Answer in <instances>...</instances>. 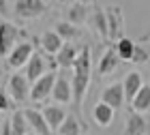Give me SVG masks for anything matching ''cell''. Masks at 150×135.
I'll return each mask as SVG.
<instances>
[{"label":"cell","instance_id":"1","mask_svg":"<svg viewBox=\"0 0 150 135\" xmlns=\"http://www.w3.org/2000/svg\"><path fill=\"white\" fill-rule=\"evenodd\" d=\"M32 56H35V43H32V39H30V41H22V43H17L13 47V52L4 58V64L13 71L26 69V64L30 62Z\"/></svg>","mask_w":150,"mask_h":135},{"label":"cell","instance_id":"2","mask_svg":"<svg viewBox=\"0 0 150 135\" xmlns=\"http://www.w3.org/2000/svg\"><path fill=\"white\" fill-rule=\"evenodd\" d=\"M56 79H58V71H50L41 79H37V82L32 84V88H30V101L32 103H45L47 99H52Z\"/></svg>","mask_w":150,"mask_h":135},{"label":"cell","instance_id":"3","mask_svg":"<svg viewBox=\"0 0 150 135\" xmlns=\"http://www.w3.org/2000/svg\"><path fill=\"white\" fill-rule=\"evenodd\" d=\"M13 13L19 19H39L47 13V2L45 0H15L13 2Z\"/></svg>","mask_w":150,"mask_h":135},{"label":"cell","instance_id":"4","mask_svg":"<svg viewBox=\"0 0 150 135\" xmlns=\"http://www.w3.org/2000/svg\"><path fill=\"white\" fill-rule=\"evenodd\" d=\"M30 88L32 84L28 82V77L24 73H13V75L6 79V92L13 97L15 103H24V101L30 99Z\"/></svg>","mask_w":150,"mask_h":135},{"label":"cell","instance_id":"5","mask_svg":"<svg viewBox=\"0 0 150 135\" xmlns=\"http://www.w3.org/2000/svg\"><path fill=\"white\" fill-rule=\"evenodd\" d=\"M26 32L22 28H17L15 24L6 22V19H2V47H0V54H2V58H6L9 54L13 52V47H15L19 41V37H24Z\"/></svg>","mask_w":150,"mask_h":135},{"label":"cell","instance_id":"6","mask_svg":"<svg viewBox=\"0 0 150 135\" xmlns=\"http://www.w3.org/2000/svg\"><path fill=\"white\" fill-rule=\"evenodd\" d=\"M150 133V122L144 114H137L133 110H129L127 118H125V129L122 135H148Z\"/></svg>","mask_w":150,"mask_h":135},{"label":"cell","instance_id":"7","mask_svg":"<svg viewBox=\"0 0 150 135\" xmlns=\"http://www.w3.org/2000/svg\"><path fill=\"white\" fill-rule=\"evenodd\" d=\"M107 11V24H110V41H118L122 39V30H125V15H122V6L118 4H110L105 6Z\"/></svg>","mask_w":150,"mask_h":135},{"label":"cell","instance_id":"8","mask_svg":"<svg viewBox=\"0 0 150 135\" xmlns=\"http://www.w3.org/2000/svg\"><path fill=\"white\" fill-rule=\"evenodd\" d=\"M99 101H103V103H107L110 107H114V110L118 112L120 107L127 103V94H125V86H122V82H114L110 86H105Z\"/></svg>","mask_w":150,"mask_h":135},{"label":"cell","instance_id":"9","mask_svg":"<svg viewBox=\"0 0 150 135\" xmlns=\"http://www.w3.org/2000/svg\"><path fill=\"white\" fill-rule=\"evenodd\" d=\"M52 99H54V103H58V105L73 103V84H71V79L64 77V73H58V79H56V86H54Z\"/></svg>","mask_w":150,"mask_h":135},{"label":"cell","instance_id":"10","mask_svg":"<svg viewBox=\"0 0 150 135\" xmlns=\"http://www.w3.org/2000/svg\"><path fill=\"white\" fill-rule=\"evenodd\" d=\"M118 64H120V56H118V52H116V47H107L103 52V56L99 58L97 73L101 77H107V75H112V73H116Z\"/></svg>","mask_w":150,"mask_h":135},{"label":"cell","instance_id":"11","mask_svg":"<svg viewBox=\"0 0 150 135\" xmlns=\"http://www.w3.org/2000/svg\"><path fill=\"white\" fill-rule=\"evenodd\" d=\"M26 114V120H28L30 129L39 133V135H52L54 131L50 129V124H47V120L43 116V110H35V107H28V110H24Z\"/></svg>","mask_w":150,"mask_h":135},{"label":"cell","instance_id":"12","mask_svg":"<svg viewBox=\"0 0 150 135\" xmlns=\"http://www.w3.org/2000/svg\"><path fill=\"white\" fill-rule=\"evenodd\" d=\"M45 73H50V71H47L45 56H43V54H37V52H35V56H32V58H30V62L26 64L24 75L28 77V82H30V84H35L37 79H41V77L45 75Z\"/></svg>","mask_w":150,"mask_h":135},{"label":"cell","instance_id":"13","mask_svg":"<svg viewBox=\"0 0 150 135\" xmlns=\"http://www.w3.org/2000/svg\"><path fill=\"white\" fill-rule=\"evenodd\" d=\"M62 47H64V39L56 30H45L43 32V37H41V49H43V54L56 58Z\"/></svg>","mask_w":150,"mask_h":135},{"label":"cell","instance_id":"14","mask_svg":"<svg viewBox=\"0 0 150 135\" xmlns=\"http://www.w3.org/2000/svg\"><path fill=\"white\" fill-rule=\"evenodd\" d=\"M122 86H125V94H127V103L131 105L133 99L137 97V92L144 88V77H142L139 71H129L125 79H122Z\"/></svg>","mask_w":150,"mask_h":135},{"label":"cell","instance_id":"15","mask_svg":"<svg viewBox=\"0 0 150 135\" xmlns=\"http://www.w3.org/2000/svg\"><path fill=\"white\" fill-rule=\"evenodd\" d=\"M116 118V110L114 107H110L107 103H103V101H99L97 105L92 107V122L101 127V129H107Z\"/></svg>","mask_w":150,"mask_h":135},{"label":"cell","instance_id":"16","mask_svg":"<svg viewBox=\"0 0 150 135\" xmlns=\"http://www.w3.org/2000/svg\"><path fill=\"white\" fill-rule=\"evenodd\" d=\"M90 15H92V11L88 9V4L73 2L69 9H67L64 19H67V22H71V24H75V26H84V24L90 22Z\"/></svg>","mask_w":150,"mask_h":135},{"label":"cell","instance_id":"17","mask_svg":"<svg viewBox=\"0 0 150 135\" xmlns=\"http://www.w3.org/2000/svg\"><path fill=\"white\" fill-rule=\"evenodd\" d=\"M79 52H81V47H77L75 43H64V47L56 56L58 69H73L75 62H77V58H79Z\"/></svg>","mask_w":150,"mask_h":135},{"label":"cell","instance_id":"18","mask_svg":"<svg viewBox=\"0 0 150 135\" xmlns=\"http://www.w3.org/2000/svg\"><path fill=\"white\" fill-rule=\"evenodd\" d=\"M90 28L97 32L101 39H110V24H107V11L97 6L92 9V15H90Z\"/></svg>","mask_w":150,"mask_h":135},{"label":"cell","instance_id":"19","mask_svg":"<svg viewBox=\"0 0 150 135\" xmlns=\"http://www.w3.org/2000/svg\"><path fill=\"white\" fill-rule=\"evenodd\" d=\"M43 116H45V120H47V124H50V129L58 133V129L62 127V122L67 120V116H69V114L64 112V107H62V105L54 103V105H45Z\"/></svg>","mask_w":150,"mask_h":135},{"label":"cell","instance_id":"20","mask_svg":"<svg viewBox=\"0 0 150 135\" xmlns=\"http://www.w3.org/2000/svg\"><path fill=\"white\" fill-rule=\"evenodd\" d=\"M88 131V124L84 120H79L77 114H69L62 127L58 129V135H84Z\"/></svg>","mask_w":150,"mask_h":135},{"label":"cell","instance_id":"21","mask_svg":"<svg viewBox=\"0 0 150 135\" xmlns=\"http://www.w3.org/2000/svg\"><path fill=\"white\" fill-rule=\"evenodd\" d=\"M54 30L64 39V43H73V41H77V39L81 37V28H79V26H75V24H71V22H67V19L56 22Z\"/></svg>","mask_w":150,"mask_h":135},{"label":"cell","instance_id":"22","mask_svg":"<svg viewBox=\"0 0 150 135\" xmlns=\"http://www.w3.org/2000/svg\"><path fill=\"white\" fill-rule=\"evenodd\" d=\"M129 110H133L137 114L150 112V84H144V88L137 92V97L133 99V103L129 105Z\"/></svg>","mask_w":150,"mask_h":135},{"label":"cell","instance_id":"23","mask_svg":"<svg viewBox=\"0 0 150 135\" xmlns=\"http://www.w3.org/2000/svg\"><path fill=\"white\" fill-rule=\"evenodd\" d=\"M116 52H118V56L120 60H133V54H135V47H137V43L133 41V39H129V37H122L116 41Z\"/></svg>","mask_w":150,"mask_h":135},{"label":"cell","instance_id":"24","mask_svg":"<svg viewBox=\"0 0 150 135\" xmlns=\"http://www.w3.org/2000/svg\"><path fill=\"white\" fill-rule=\"evenodd\" d=\"M11 127H13V135H28L32 129L28 124V120H26V114L24 112H13L11 116Z\"/></svg>","mask_w":150,"mask_h":135},{"label":"cell","instance_id":"25","mask_svg":"<svg viewBox=\"0 0 150 135\" xmlns=\"http://www.w3.org/2000/svg\"><path fill=\"white\" fill-rule=\"evenodd\" d=\"M0 112H2V114L15 112V101H13V97H11L6 90L0 92Z\"/></svg>","mask_w":150,"mask_h":135},{"label":"cell","instance_id":"26","mask_svg":"<svg viewBox=\"0 0 150 135\" xmlns=\"http://www.w3.org/2000/svg\"><path fill=\"white\" fill-rule=\"evenodd\" d=\"M148 60H150V52L146 49L144 45L137 43V47H135V54H133V62H135V64H144V62H148Z\"/></svg>","mask_w":150,"mask_h":135},{"label":"cell","instance_id":"27","mask_svg":"<svg viewBox=\"0 0 150 135\" xmlns=\"http://www.w3.org/2000/svg\"><path fill=\"white\" fill-rule=\"evenodd\" d=\"M0 135H13V127H11V118H2L0 122Z\"/></svg>","mask_w":150,"mask_h":135},{"label":"cell","instance_id":"28","mask_svg":"<svg viewBox=\"0 0 150 135\" xmlns=\"http://www.w3.org/2000/svg\"><path fill=\"white\" fill-rule=\"evenodd\" d=\"M9 13V4H6V0H2V15Z\"/></svg>","mask_w":150,"mask_h":135},{"label":"cell","instance_id":"29","mask_svg":"<svg viewBox=\"0 0 150 135\" xmlns=\"http://www.w3.org/2000/svg\"><path fill=\"white\" fill-rule=\"evenodd\" d=\"M75 2H81V4H88V6H90V4L97 2V0H75Z\"/></svg>","mask_w":150,"mask_h":135},{"label":"cell","instance_id":"30","mask_svg":"<svg viewBox=\"0 0 150 135\" xmlns=\"http://www.w3.org/2000/svg\"><path fill=\"white\" fill-rule=\"evenodd\" d=\"M56 2H60V4H69L71 0H56Z\"/></svg>","mask_w":150,"mask_h":135},{"label":"cell","instance_id":"31","mask_svg":"<svg viewBox=\"0 0 150 135\" xmlns=\"http://www.w3.org/2000/svg\"><path fill=\"white\" fill-rule=\"evenodd\" d=\"M28 135H39V133H35V131H30V133H28Z\"/></svg>","mask_w":150,"mask_h":135},{"label":"cell","instance_id":"32","mask_svg":"<svg viewBox=\"0 0 150 135\" xmlns=\"http://www.w3.org/2000/svg\"><path fill=\"white\" fill-rule=\"evenodd\" d=\"M45 2H50V0H45Z\"/></svg>","mask_w":150,"mask_h":135}]
</instances>
